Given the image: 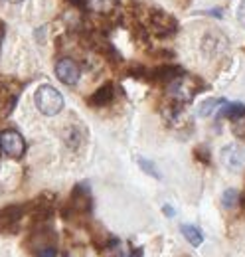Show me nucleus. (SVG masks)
I'll use <instances>...</instances> for the list:
<instances>
[{"instance_id":"f257e3e1","label":"nucleus","mask_w":245,"mask_h":257,"mask_svg":"<svg viewBox=\"0 0 245 257\" xmlns=\"http://www.w3.org/2000/svg\"><path fill=\"white\" fill-rule=\"evenodd\" d=\"M91 210H93V200H91V192H89V186L87 184H77L71 190V194H69V198H67L65 206L61 210V214H63L65 220H73V218H85V216H89Z\"/></svg>"},{"instance_id":"f03ea898","label":"nucleus","mask_w":245,"mask_h":257,"mask_svg":"<svg viewBox=\"0 0 245 257\" xmlns=\"http://www.w3.org/2000/svg\"><path fill=\"white\" fill-rule=\"evenodd\" d=\"M34 101H36L38 111L42 115H46V117H54V115H58L61 109H63V97L52 85H40L36 89Z\"/></svg>"},{"instance_id":"7ed1b4c3","label":"nucleus","mask_w":245,"mask_h":257,"mask_svg":"<svg viewBox=\"0 0 245 257\" xmlns=\"http://www.w3.org/2000/svg\"><path fill=\"white\" fill-rule=\"evenodd\" d=\"M202 89H206L204 81H200L198 77H190V75H186V73H182L176 81H172V83L168 85V93H170V97L176 99V101H180V103L192 101Z\"/></svg>"},{"instance_id":"20e7f679","label":"nucleus","mask_w":245,"mask_h":257,"mask_svg":"<svg viewBox=\"0 0 245 257\" xmlns=\"http://www.w3.org/2000/svg\"><path fill=\"white\" fill-rule=\"evenodd\" d=\"M147 28L156 38H170V36L178 32V20L168 12L154 8L151 16H149V20H147Z\"/></svg>"},{"instance_id":"39448f33","label":"nucleus","mask_w":245,"mask_h":257,"mask_svg":"<svg viewBox=\"0 0 245 257\" xmlns=\"http://www.w3.org/2000/svg\"><path fill=\"white\" fill-rule=\"evenodd\" d=\"M24 214H26V206L12 204L6 208H0V233H16Z\"/></svg>"},{"instance_id":"423d86ee","label":"nucleus","mask_w":245,"mask_h":257,"mask_svg":"<svg viewBox=\"0 0 245 257\" xmlns=\"http://www.w3.org/2000/svg\"><path fill=\"white\" fill-rule=\"evenodd\" d=\"M182 73H184V69L180 67V65L162 64V65L153 67V69H147L145 81H149V83H162V85H170V83H172V81H176Z\"/></svg>"},{"instance_id":"0eeeda50","label":"nucleus","mask_w":245,"mask_h":257,"mask_svg":"<svg viewBox=\"0 0 245 257\" xmlns=\"http://www.w3.org/2000/svg\"><path fill=\"white\" fill-rule=\"evenodd\" d=\"M0 149L12 159H20L26 153V141L18 131L10 128V131H4L0 135Z\"/></svg>"},{"instance_id":"6e6552de","label":"nucleus","mask_w":245,"mask_h":257,"mask_svg":"<svg viewBox=\"0 0 245 257\" xmlns=\"http://www.w3.org/2000/svg\"><path fill=\"white\" fill-rule=\"evenodd\" d=\"M221 162L229 172H241L245 168V147L231 143L221 149Z\"/></svg>"},{"instance_id":"1a4fd4ad","label":"nucleus","mask_w":245,"mask_h":257,"mask_svg":"<svg viewBox=\"0 0 245 257\" xmlns=\"http://www.w3.org/2000/svg\"><path fill=\"white\" fill-rule=\"evenodd\" d=\"M56 77L63 85H77V81L81 77V67L71 58H61L56 64Z\"/></svg>"},{"instance_id":"9d476101","label":"nucleus","mask_w":245,"mask_h":257,"mask_svg":"<svg viewBox=\"0 0 245 257\" xmlns=\"http://www.w3.org/2000/svg\"><path fill=\"white\" fill-rule=\"evenodd\" d=\"M227 50V38L223 36V34L219 32V30H210V32H206L204 36V40H202V52L210 58H214V56H221L223 52Z\"/></svg>"},{"instance_id":"9b49d317","label":"nucleus","mask_w":245,"mask_h":257,"mask_svg":"<svg viewBox=\"0 0 245 257\" xmlns=\"http://www.w3.org/2000/svg\"><path fill=\"white\" fill-rule=\"evenodd\" d=\"M115 99V85L113 83H103L99 89H95L91 95L87 97V105L93 109H101V107H109Z\"/></svg>"},{"instance_id":"f8f14e48","label":"nucleus","mask_w":245,"mask_h":257,"mask_svg":"<svg viewBox=\"0 0 245 257\" xmlns=\"http://www.w3.org/2000/svg\"><path fill=\"white\" fill-rule=\"evenodd\" d=\"M245 117V105L235 101V103H223L221 109H219V119H229V121H237Z\"/></svg>"},{"instance_id":"ddd939ff","label":"nucleus","mask_w":245,"mask_h":257,"mask_svg":"<svg viewBox=\"0 0 245 257\" xmlns=\"http://www.w3.org/2000/svg\"><path fill=\"white\" fill-rule=\"evenodd\" d=\"M180 231H182V235L186 237V241H188L190 245H194V247H200V245H202V241H204V233H202L196 225L184 224V225H180Z\"/></svg>"},{"instance_id":"4468645a","label":"nucleus","mask_w":245,"mask_h":257,"mask_svg":"<svg viewBox=\"0 0 245 257\" xmlns=\"http://www.w3.org/2000/svg\"><path fill=\"white\" fill-rule=\"evenodd\" d=\"M223 103H225V99H215V97L206 99V101L198 107V115H200V117H210V115L215 113V109H217L219 105H223Z\"/></svg>"},{"instance_id":"2eb2a0df","label":"nucleus","mask_w":245,"mask_h":257,"mask_svg":"<svg viewBox=\"0 0 245 257\" xmlns=\"http://www.w3.org/2000/svg\"><path fill=\"white\" fill-rule=\"evenodd\" d=\"M221 204H223L225 210L235 208V206L239 204V192H237L235 188H227V190L223 192V196H221Z\"/></svg>"},{"instance_id":"dca6fc26","label":"nucleus","mask_w":245,"mask_h":257,"mask_svg":"<svg viewBox=\"0 0 245 257\" xmlns=\"http://www.w3.org/2000/svg\"><path fill=\"white\" fill-rule=\"evenodd\" d=\"M139 166H141V170L147 172L149 176L160 180V172H158V168H156V164H154L153 161H149V159H139Z\"/></svg>"},{"instance_id":"f3484780","label":"nucleus","mask_w":245,"mask_h":257,"mask_svg":"<svg viewBox=\"0 0 245 257\" xmlns=\"http://www.w3.org/2000/svg\"><path fill=\"white\" fill-rule=\"evenodd\" d=\"M65 143H67L71 149H77L79 143H81V133H79L77 128H69V131L65 133Z\"/></svg>"},{"instance_id":"a211bd4d","label":"nucleus","mask_w":245,"mask_h":257,"mask_svg":"<svg viewBox=\"0 0 245 257\" xmlns=\"http://www.w3.org/2000/svg\"><path fill=\"white\" fill-rule=\"evenodd\" d=\"M194 159L202 164H210L212 162V157H210V151L206 147H196L194 149Z\"/></svg>"},{"instance_id":"6ab92c4d","label":"nucleus","mask_w":245,"mask_h":257,"mask_svg":"<svg viewBox=\"0 0 245 257\" xmlns=\"http://www.w3.org/2000/svg\"><path fill=\"white\" fill-rule=\"evenodd\" d=\"M36 257H58V251L54 245H44V247H38Z\"/></svg>"},{"instance_id":"aec40b11","label":"nucleus","mask_w":245,"mask_h":257,"mask_svg":"<svg viewBox=\"0 0 245 257\" xmlns=\"http://www.w3.org/2000/svg\"><path fill=\"white\" fill-rule=\"evenodd\" d=\"M233 133H235L239 139H243L245 141V117L237 119V121H233Z\"/></svg>"},{"instance_id":"412c9836","label":"nucleus","mask_w":245,"mask_h":257,"mask_svg":"<svg viewBox=\"0 0 245 257\" xmlns=\"http://www.w3.org/2000/svg\"><path fill=\"white\" fill-rule=\"evenodd\" d=\"M69 6H73V8H77V10H83V8H87L89 6V2L91 0H65Z\"/></svg>"},{"instance_id":"4be33fe9","label":"nucleus","mask_w":245,"mask_h":257,"mask_svg":"<svg viewBox=\"0 0 245 257\" xmlns=\"http://www.w3.org/2000/svg\"><path fill=\"white\" fill-rule=\"evenodd\" d=\"M237 22L245 28V0H241L237 6Z\"/></svg>"},{"instance_id":"5701e85b","label":"nucleus","mask_w":245,"mask_h":257,"mask_svg":"<svg viewBox=\"0 0 245 257\" xmlns=\"http://www.w3.org/2000/svg\"><path fill=\"white\" fill-rule=\"evenodd\" d=\"M117 257H145V255H143V249H141V247H137V249H133V251H127V253H121V251H117Z\"/></svg>"},{"instance_id":"b1692460","label":"nucleus","mask_w":245,"mask_h":257,"mask_svg":"<svg viewBox=\"0 0 245 257\" xmlns=\"http://www.w3.org/2000/svg\"><path fill=\"white\" fill-rule=\"evenodd\" d=\"M162 212H164V214H166L168 218H172V216H174V210H172V208H170L168 204H164V206H162Z\"/></svg>"},{"instance_id":"393cba45","label":"nucleus","mask_w":245,"mask_h":257,"mask_svg":"<svg viewBox=\"0 0 245 257\" xmlns=\"http://www.w3.org/2000/svg\"><path fill=\"white\" fill-rule=\"evenodd\" d=\"M2 38H4V26L0 24V46H2Z\"/></svg>"},{"instance_id":"a878e982","label":"nucleus","mask_w":245,"mask_h":257,"mask_svg":"<svg viewBox=\"0 0 245 257\" xmlns=\"http://www.w3.org/2000/svg\"><path fill=\"white\" fill-rule=\"evenodd\" d=\"M6 2H8V4H22L24 0H6Z\"/></svg>"},{"instance_id":"bb28decb","label":"nucleus","mask_w":245,"mask_h":257,"mask_svg":"<svg viewBox=\"0 0 245 257\" xmlns=\"http://www.w3.org/2000/svg\"><path fill=\"white\" fill-rule=\"evenodd\" d=\"M239 202H241V206L245 208V192L241 194V196H239Z\"/></svg>"}]
</instances>
